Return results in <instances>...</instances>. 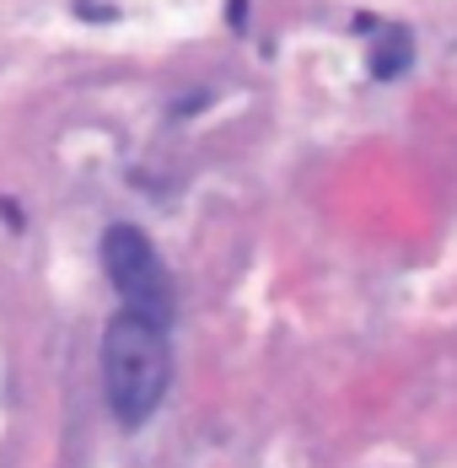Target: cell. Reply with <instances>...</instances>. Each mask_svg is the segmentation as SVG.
Returning <instances> with one entry per match:
<instances>
[{
	"mask_svg": "<svg viewBox=\"0 0 457 468\" xmlns=\"http://www.w3.org/2000/svg\"><path fill=\"white\" fill-rule=\"evenodd\" d=\"M167 377H173L167 324L124 307L102 334V382H108L113 415L124 425H145L167 393Z\"/></svg>",
	"mask_w": 457,
	"mask_h": 468,
	"instance_id": "1",
	"label": "cell"
},
{
	"mask_svg": "<svg viewBox=\"0 0 457 468\" xmlns=\"http://www.w3.org/2000/svg\"><path fill=\"white\" fill-rule=\"evenodd\" d=\"M102 270H108V281L124 296L130 313H145V318L167 324V313H173L167 264H162V253L151 248V237L140 232V227H124L119 221V227L102 232Z\"/></svg>",
	"mask_w": 457,
	"mask_h": 468,
	"instance_id": "2",
	"label": "cell"
},
{
	"mask_svg": "<svg viewBox=\"0 0 457 468\" xmlns=\"http://www.w3.org/2000/svg\"><path fill=\"white\" fill-rule=\"evenodd\" d=\"M414 59V44H409V27H388L382 33V44H377V54H371V76H404Z\"/></svg>",
	"mask_w": 457,
	"mask_h": 468,
	"instance_id": "3",
	"label": "cell"
}]
</instances>
